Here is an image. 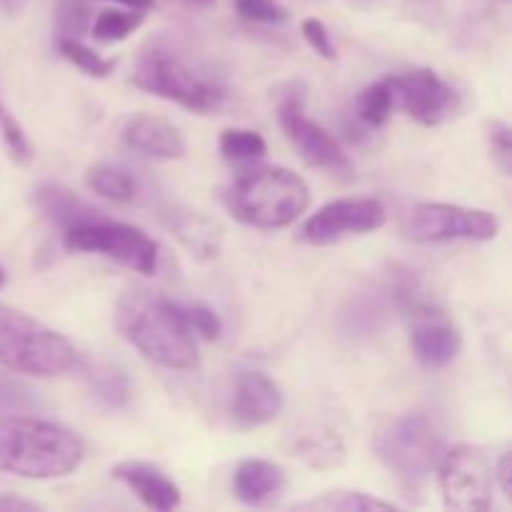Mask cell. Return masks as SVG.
<instances>
[{"label":"cell","instance_id":"39","mask_svg":"<svg viewBox=\"0 0 512 512\" xmlns=\"http://www.w3.org/2000/svg\"><path fill=\"white\" fill-rule=\"evenodd\" d=\"M190 3H195V5H213L215 0H190Z\"/></svg>","mask_w":512,"mask_h":512},{"label":"cell","instance_id":"19","mask_svg":"<svg viewBox=\"0 0 512 512\" xmlns=\"http://www.w3.org/2000/svg\"><path fill=\"white\" fill-rule=\"evenodd\" d=\"M35 208L43 213V218H48L50 223L60 225V228H70L75 223H83V220L93 218L95 210L85 203L83 198L73 193V190L63 188L58 183H43L35 188L33 193Z\"/></svg>","mask_w":512,"mask_h":512},{"label":"cell","instance_id":"11","mask_svg":"<svg viewBox=\"0 0 512 512\" xmlns=\"http://www.w3.org/2000/svg\"><path fill=\"white\" fill-rule=\"evenodd\" d=\"M388 220V210L375 198H340L323 205L305 220L303 235L310 245H333L348 235H365L380 230Z\"/></svg>","mask_w":512,"mask_h":512},{"label":"cell","instance_id":"18","mask_svg":"<svg viewBox=\"0 0 512 512\" xmlns=\"http://www.w3.org/2000/svg\"><path fill=\"white\" fill-rule=\"evenodd\" d=\"M168 225L175 233V238L190 250L198 260H210L220 253V243H223V230L215 220L200 210L190 208H175L168 213Z\"/></svg>","mask_w":512,"mask_h":512},{"label":"cell","instance_id":"33","mask_svg":"<svg viewBox=\"0 0 512 512\" xmlns=\"http://www.w3.org/2000/svg\"><path fill=\"white\" fill-rule=\"evenodd\" d=\"M488 140H490V153H493L495 165L500 168V173L510 175L512 170V138H510V128L508 123L503 120H493L488 130Z\"/></svg>","mask_w":512,"mask_h":512},{"label":"cell","instance_id":"37","mask_svg":"<svg viewBox=\"0 0 512 512\" xmlns=\"http://www.w3.org/2000/svg\"><path fill=\"white\" fill-rule=\"evenodd\" d=\"M110 3H120L130 10H140V13H148L155 8V0H110Z\"/></svg>","mask_w":512,"mask_h":512},{"label":"cell","instance_id":"14","mask_svg":"<svg viewBox=\"0 0 512 512\" xmlns=\"http://www.w3.org/2000/svg\"><path fill=\"white\" fill-rule=\"evenodd\" d=\"M123 143L133 153L153 160H178L188 150L185 135L180 133L178 125L150 113H138L125 123Z\"/></svg>","mask_w":512,"mask_h":512},{"label":"cell","instance_id":"2","mask_svg":"<svg viewBox=\"0 0 512 512\" xmlns=\"http://www.w3.org/2000/svg\"><path fill=\"white\" fill-rule=\"evenodd\" d=\"M85 445L70 428L30 415L0 420V473L25 480H58L75 473Z\"/></svg>","mask_w":512,"mask_h":512},{"label":"cell","instance_id":"9","mask_svg":"<svg viewBox=\"0 0 512 512\" xmlns=\"http://www.w3.org/2000/svg\"><path fill=\"white\" fill-rule=\"evenodd\" d=\"M405 230L420 243H448V240L488 243L500 233V220L488 210L450 203H420L410 210Z\"/></svg>","mask_w":512,"mask_h":512},{"label":"cell","instance_id":"24","mask_svg":"<svg viewBox=\"0 0 512 512\" xmlns=\"http://www.w3.org/2000/svg\"><path fill=\"white\" fill-rule=\"evenodd\" d=\"M143 18L145 13H140V10H100L98 18L93 20V25H90V33H93L95 40H100V43H120V40H125L128 35H133L135 30L143 25Z\"/></svg>","mask_w":512,"mask_h":512},{"label":"cell","instance_id":"35","mask_svg":"<svg viewBox=\"0 0 512 512\" xmlns=\"http://www.w3.org/2000/svg\"><path fill=\"white\" fill-rule=\"evenodd\" d=\"M493 473H495V483L500 485L505 498H512V455L510 453H503L498 460H495Z\"/></svg>","mask_w":512,"mask_h":512},{"label":"cell","instance_id":"5","mask_svg":"<svg viewBox=\"0 0 512 512\" xmlns=\"http://www.w3.org/2000/svg\"><path fill=\"white\" fill-rule=\"evenodd\" d=\"M375 453L405 490H418L438 468L445 440L428 415L410 413L393 420L378 435Z\"/></svg>","mask_w":512,"mask_h":512},{"label":"cell","instance_id":"38","mask_svg":"<svg viewBox=\"0 0 512 512\" xmlns=\"http://www.w3.org/2000/svg\"><path fill=\"white\" fill-rule=\"evenodd\" d=\"M23 3H25V0H0V5H3V8H8V10H18Z\"/></svg>","mask_w":512,"mask_h":512},{"label":"cell","instance_id":"15","mask_svg":"<svg viewBox=\"0 0 512 512\" xmlns=\"http://www.w3.org/2000/svg\"><path fill=\"white\" fill-rule=\"evenodd\" d=\"M410 348H413L415 358L428 368H445L460 355L463 338L448 318H443L438 310H428L423 315H415Z\"/></svg>","mask_w":512,"mask_h":512},{"label":"cell","instance_id":"34","mask_svg":"<svg viewBox=\"0 0 512 512\" xmlns=\"http://www.w3.org/2000/svg\"><path fill=\"white\" fill-rule=\"evenodd\" d=\"M300 33H303L305 43H308L310 48L320 55V58H325V60L335 58L333 38H330V33H328V28H325L323 20L305 18L303 23H300Z\"/></svg>","mask_w":512,"mask_h":512},{"label":"cell","instance_id":"40","mask_svg":"<svg viewBox=\"0 0 512 512\" xmlns=\"http://www.w3.org/2000/svg\"><path fill=\"white\" fill-rule=\"evenodd\" d=\"M3 285H5V270L0 268V288H3Z\"/></svg>","mask_w":512,"mask_h":512},{"label":"cell","instance_id":"32","mask_svg":"<svg viewBox=\"0 0 512 512\" xmlns=\"http://www.w3.org/2000/svg\"><path fill=\"white\" fill-rule=\"evenodd\" d=\"M0 133H3V140L5 145H8L10 155H13L18 163H28L30 155H33L30 153V143L28 138H25L23 128L18 125V120H15L13 113L3 105V100H0Z\"/></svg>","mask_w":512,"mask_h":512},{"label":"cell","instance_id":"25","mask_svg":"<svg viewBox=\"0 0 512 512\" xmlns=\"http://www.w3.org/2000/svg\"><path fill=\"white\" fill-rule=\"evenodd\" d=\"M300 510H325V512H370V510H395L388 500L373 498L365 493H325L320 498L300 503Z\"/></svg>","mask_w":512,"mask_h":512},{"label":"cell","instance_id":"30","mask_svg":"<svg viewBox=\"0 0 512 512\" xmlns=\"http://www.w3.org/2000/svg\"><path fill=\"white\" fill-rule=\"evenodd\" d=\"M235 13L248 23H283L288 20V10L278 0H233Z\"/></svg>","mask_w":512,"mask_h":512},{"label":"cell","instance_id":"3","mask_svg":"<svg viewBox=\"0 0 512 512\" xmlns=\"http://www.w3.org/2000/svg\"><path fill=\"white\" fill-rule=\"evenodd\" d=\"M225 205L235 220L253 228H288L310 205V188L288 168H263L235 180Z\"/></svg>","mask_w":512,"mask_h":512},{"label":"cell","instance_id":"28","mask_svg":"<svg viewBox=\"0 0 512 512\" xmlns=\"http://www.w3.org/2000/svg\"><path fill=\"white\" fill-rule=\"evenodd\" d=\"M38 405L33 390L23 385L20 380L10 378V375L0 373V413L15 415V413H28Z\"/></svg>","mask_w":512,"mask_h":512},{"label":"cell","instance_id":"21","mask_svg":"<svg viewBox=\"0 0 512 512\" xmlns=\"http://www.w3.org/2000/svg\"><path fill=\"white\" fill-rule=\"evenodd\" d=\"M85 185L93 190L95 195L113 203H130L138 195V180L128 173L125 168L110 163H98L88 170L85 175Z\"/></svg>","mask_w":512,"mask_h":512},{"label":"cell","instance_id":"16","mask_svg":"<svg viewBox=\"0 0 512 512\" xmlns=\"http://www.w3.org/2000/svg\"><path fill=\"white\" fill-rule=\"evenodd\" d=\"M113 478L120 480L125 488L133 490L143 505L150 510L170 512L183 503L180 488L155 465L143 463V460H125L113 468Z\"/></svg>","mask_w":512,"mask_h":512},{"label":"cell","instance_id":"26","mask_svg":"<svg viewBox=\"0 0 512 512\" xmlns=\"http://www.w3.org/2000/svg\"><path fill=\"white\" fill-rule=\"evenodd\" d=\"M220 153L228 163H253L265 155V138L248 128H228L220 133Z\"/></svg>","mask_w":512,"mask_h":512},{"label":"cell","instance_id":"1","mask_svg":"<svg viewBox=\"0 0 512 512\" xmlns=\"http://www.w3.org/2000/svg\"><path fill=\"white\" fill-rule=\"evenodd\" d=\"M120 335L143 358L168 370H193L198 365V345L180 305L148 288H130L115 308Z\"/></svg>","mask_w":512,"mask_h":512},{"label":"cell","instance_id":"7","mask_svg":"<svg viewBox=\"0 0 512 512\" xmlns=\"http://www.w3.org/2000/svg\"><path fill=\"white\" fill-rule=\"evenodd\" d=\"M135 88L163 100H173L193 113H210L220 108L225 93L218 85L195 75L188 65L163 48H153L140 58L133 73Z\"/></svg>","mask_w":512,"mask_h":512},{"label":"cell","instance_id":"6","mask_svg":"<svg viewBox=\"0 0 512 512\" xmlns=\"http://www.w3.org/2000/svg\"><path fill=\"white\" fill-rule=\"evenodd\" d=\"M63 245L70 253H98L140 275L158 270V243L140 228L118 220L93 218L63 230Z\"/></svg>","mask_w":512,"mask_h":512},{"label":"cell","instance_id":"12","mask_svg":"<svg viewBox=\"0 0 512 512\" xmlns=\"http://www.w3.org/2000/svg\"><path fill=\"white\" fill-rule=\"evenodd\" d=\"M395 103L420 125H438L453 110L455 93L438 73L430 68H413L400 75H390Z\"/></svg>","mask_w":512,"mask_h":512},{"label":"cell","instance_id":"10","mask_svg":"<svg viewBox=\"0 0 512 512\" xmlns=\"http://www.w3.org/2000/svg\"><path fill=\"white\" fill-rule=\"evenodd\" d=\"M278 120L285 138L295 145L305 163L330 175H338V178H353V163L345 150L323 125L308 118L300 95H288L280 100Z\"/></svg>","mask_w":512,"mask_h":512},{"label":"cell","instance_id":"22","mask_svg":"<svg viewBox=\"0 0 512 512\" xmlns=\"http://www.w3.org/2000/svg\"><path fill=\"white\" fill-rule=\"evenodd\" d=\"M295 455L300 460H305L313 468H335V465L343 460L345 448L343 440L333 433V430H310V433L300 435V440L295 443Z\"/></svg>","mask_w":512,"mask_h":512},{"label":"cell","instance_id":"4","mask_svg":"<svg viewBox=\"0 0 512 512\" xmlns=\"http://www.w3.org/2000/svg\"><path fill=\"white\" fill-rule=\"evenodd\" d=\"M0 365L13 373L53 378L73 368L75 348L58 330L0 303Z\"/></svg>","mask_w":512,"mask_h":512},{"label":"cell","instance_id":"20","mask_svg":"<svg viewBox=\"0 0 512 512\" xmlns=\"http://www.w3.org/2000/svg\"><path fill=\"white\" fill-rule=\"evenodd\" d=\"M90 395L108 410H123L130 400V380L118 365L100 363L88 370Z\"/></svg>","mask_w":512,"mask_h":512},{"label":"cell","instance_id":"13","mask_svg":"<svg viewBox=\"0 0 512 512\" xmlns=\"http://www.w3.org/2000/svg\"><path fill=\"white\" fill-rule=\"evenodd\" d=\"M283 390L273 378L260 370H245L238 375L233 395V418L240 428H260L283 413Z\"/></svg>","mask_w":512,"mask_h":512},{"label":"cell","instance_id":"31","mask_svg":"<svg viewBox=\"0 0 512 512\" xmlns=\"http://www.w3.org/2000/svg\"><path fill=\"white\" fill-rule=\"evenodd\" d=\"M58 35L80 38L90 30V10L83 0H60L58 5Z\"/></svg>","mask_w":512,"mask_h":512},{"label":"cell","instance_id":"17","mask_svg":"<svg viewBox=\"0 0 512 512\" xmlns=\"http://www.w3.org/2000/svg\"><path fill=\"white\" fill-rule=\"evenodd\" d=\"M285 490V470L270 460L250 458L238 465L233 475V493L250 508L273 505Z\"/></svg>","mask_w":512,"mask_h":512},{"label":"cell","instance_id":"36","mask_svg":"<svg viewBox=\"0 0 512 512\" xmlns=\"http://www.w3.org/2000/svg\"><path fill=\"white\" fill-rule=\"evenodd\" d=\"M33 510H40L38 503H33V500H25V498H18V495H0V512H33Z\"/></svg>","mask_w":512,"mask_h":512},{"label":"cell","instance_id":"27","mask_svg":"<svg viewBox=\"0 0 512 512\" xmlns=\"http://www.w3.org/2000/svg\"><path fill=\"white\" fill-rule=\"evenodd\" d=\"M58 50L65 60L75 65L78 70H83L90 78H108L113 73L115 63L110 58H103L100 53H95L93 48L83 43L80 38H68V35H58Z\"/></svg>","mask_w":512,"mask_h":512},{"label":"cell","instance_id":"23","mask_svg":"<svg viewBox=\"0 0 512 512\" xmlns=\"http://www.w3.org/2000/svg\"><path fill=\"white\" fill-rule=\"evenodd\" d=\"M395 108V90L393 80L383 78L365 85L355 100V113L368 128H383Z\"/></svg>","mask_w":512,"mask_h":512},{"label":"cell","instance_id":"29","mask_svg":"<svg viewBox=\"0 0 512 512\" xmlns=\"http://www.w3.org/2000/svg\"><path fill=\"white\" fill-rule=\"evenodd\" d=\"M180 310H183L185 323H188L190 330H195L200 338L205 340L220 338V333H223V320H220V315L215 313L208 303H190V305H183Z\"/></svg>","mask_w":512,"mask_h":512},{"label":"cell","instance_id":"8","mask_svg":"<svg viewBox=\"0 0 512 512\" xmlns=\"http://www.w3.org/2000/svg\"><path fill=\"white\" fill-rule=\"evenodd\" d=\"M435 470L445 508L460 512H485L493 508V460L483 448L458 445L445 450Z\"/></svg>","mask_w":512,"mask_h":512}]
</instances>
